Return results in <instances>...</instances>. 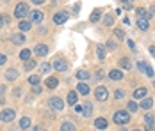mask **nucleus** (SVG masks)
Instances as JSON below:
<instances>
[{
	"instance_id": "obj_35",
	"label": "nucleus",
	"mask_w": 155,
	"mask_h": 131,
	"mask_svg": "<svg viewBox=\"0 0 155 131\" xmlns=\"http://www.w3.org/2000/svg\"><path fill=\"white\" fill-rule=\"evenodd\" d=\"M144 120H146V124H155V115L146 114V115H144Z\"/></svg>"
},
{
	"instance_id": "obj_28",
	"label": "nucleus",
	"mask_w": 155,
	"mask_h": 131,
	"mask_svg": "<svg viewBox=\"0 0 155 131\" xmlns=\"http://www.w3.org/2000/svg\"><path fill=\"white\" fill-rule=\"evenodd\" d=\"M89 76H91V74L87 73V71H84V69H80V71L77 73V78H78V80H89Z\"/></svg>"
},
{
	"instance_id": "obj_57",
	"label": "nucleus",
	"mask_w": 155,
	"mask_h": 131,
	"mask_svg": "<svg viewBox=\"0 0 155 131\" xmlns=\"http://www.w3.org/2000/svg\"><path fill=\"white\" fill-rule=\"evenodd\" d=\"M134 131H141V129H134Z\"/></svg>"
},
{
	"instance_id": "obj_55",
	"label": "nucleus",
	"mask_w": 155,
	"mask_h": 131,
	"mask_svg": "<svg viewBox=\"0 0 155 131\" xmlns=\"http://www.w3.org/2000/svg\"><path fill=\"white\" fill-rule=\"evenodd\" d=\"M31 131H41V129H39V128H32Z\"/></svg>"
},
{
	"instance_id": "obj_15",
	"label": "nucleus",
	"mask_w": 155,
	"mask_h": 131,
	"mask_svg": "<svg viewBox=\"0 0 155 131\" xmlns=\"http://www.w3.org/2000/svg\"><path fill=\"white\" fill-rule=\"evenodd\" d=\"M94 126H96V129H105V128H107V120H105L104 117H98V119L94 120Z\"/></svg>"
},
{
	"instance_id": "obj_19",
	"label": "nucleus",
	"mask_w": 155,
	"mask_h": 131,
	"mask_svg": "<svg viewBox=\"0 0 155 131\" xmlns=\"http://www.w3.org/2000/svg\"><path fill=\"white\" fill-rule=\"evenodd\" d=\"M137 27H139V30H148V27H150V23H148V20H144V18H139L137 20Z\"/></svg>"
},
{
	"instance_id": "obj_51",
	"label": "nucleus",
	"mask_w": 155,
	"mask_h": 131,
	"mask_svg": "<svg viewBox=\"0 0 155 131\" xmlns=\"http://www.w3.org/2000/svg\"><path fill=\"white\" fill-rule=\"evenodd\" d=\"M2 94H5V87H4V85H0V96H2Z\"/></svg>"
},
{
	"instance_id": "obj_42",
	"label": "nucleus",
	"mask_w": 155,
	"mask_h": 131,
	"mask_svg": "<svg viewBox=\"0 0 155 131\" xmlns=\"http://www.w3.org/2000/svg\"><path fill=\"white\" fill-rule=\"evenodd\" d=\"M146 131H155V124H146V128H144Z\"/></svg>"
},
{
	"instance_id": "obj_44",
	"label": "nucleus",
	"mask_w": 155,
	"mask_h": 131,
	"mask_svg": "<svg viewBox=\"0 0 155 131\" xmlns=\"http://www.w3.org/2000/svg\"><path fill=\"white\" fill-rule=\"evenodd\" d=\"M5 60H7L5 55H2V53H0V66H4V64H5Z\"/></svg>"
},
{
	"instance_id": "obj_46",
	"label": "nucleus",
	"mask_w": 155,
	"mask_h": 131,
	"mask_svg": "<svg viewBox=\"0 0 155 131\" xmlns=\"http://www.w3.org/2000/svg\"><path fill=\"white\" fill-rule=\"evenodd\" d=\"M102 78H104V71H98L96 73V80H102Z\"/></svg>"
},
{
	"instance_id": "obj_54",
	"label": "nucleus",
	"mask_w": 155,
	"mask_h": 131,
	"mask_svg": "<svg viewBox=\"0 0 155 131\" xmlns=\"http://www.w3.org/2000/svg\"><path fill=\"white\" fill-rule=\"evenodd\" d=\"M2 25H4V18L0 16V27H2Z\"/></svg>"
},
{
	"instance_id": "obj_16",
	"label": "nucleus",
	"mask_w": 155,
	"mask_h": 131,
	"mask_svg": "<svg viewBox=\"0 0 155 131\" xmlns=\"http://www.w3.org/2000/svg\"><path fill=\"white\" fill-rule=\"evenodd\" d=\"M20 128L23 131H27L29 128H31V119L29 117H21V120H20Z\"/></svg>"
},
{
	"instance_id": "obj_6",
	"label": "nucleus",
	"mask_w": 155,
	"mask_h": 131,
	"mask_svg": "<svg viewBox=\"0 0 155 131\" xmlns=\"http://www.w3.org/2000/svg\"><path fill=\"white\" fill-rule=\"evenodd\" d=\"M68 18H70V16H68V13H64V11L55 13V14H54V23H55V25H62Z\"/></svg>"
},
{
	"instance_id": "obj_9",
	"label": "nucleus",
	"mask_w": 155,
	"mask_h": 131,
	"mask_svg": "<svg viewBox=\"0 0 155 131\" xmlns=\"http://www.w3.org/2000/svg\"><path fill=\"white\" fill-rule=\"evenodd\" d=\"M29 16H31V21H36V23H41V21H43V18H45L41 11H31Z\"/></svg>"
},
{
	"instance_id": "obj_24",
	"label": "nucleus",
	"mask_w": 155,
	"mask_h": 131,
	"mask_svg": "<svg viewBox=\"0 0 155 131\" xmlns=\"http://www.w3.org/2000/svg\"><path fill=\"white\" fill-rule=\"evenodd\" d=\"M20 58H21V60H25V62H27V60H31V50H27V48H25V50H21V51H20Z\"/></svg>"
},
{
	"instance_id": "obj_8",
	"label": "nucleus",
	"mask_w": 155,
	"mask_h": 131,
	"mask_svg": "<svg viewBox=\"0 0 155 131\" xmlns=\"http://www.w3.org/2000/svg\"><path fill=\"white\" fill-rule=\"evenodd\" d=\"M48 103H50V106H52L54 110H57V112L64 108V103H62L61 98H50V101H48Z\"/></svg>"
},
{
	"instance_id": "obj_48",
	"label": "nucleus",
	"mask_w": 155,
	"mask_h": 131,
	"mask_svg": "<svg viewBox=\"0 0 155 131\" xmlns=\"http://www.w3.org/2000/svg\"><path fill=\"white\" fill-rule=\"evenodd\" d=\"M82 108H84V106H80V104H75V112H78V114H82Z\"/></svg>"
},
{
	"instance_id": "obj_58",
	"label": "nucleus",
	"mask_w": 155,
	"mask_h": 131,
	"mask_svg": "<svg viewBox=\"0 0 155 131\" xmlns=\"http://www.w3.org/2000/svg\"><path fill=\"white\" fill-rule=\"evenodd\" d=\"M52 2H57V0H52Z\"/></svg>"
},
{
	"instance_id": "obj_50",
	"label": "nucleus",
	"mask_w": 155,
	"mask_h": 131,
	"mask_svg": "<svg viewBox=\"0 0 155 131\" xmlns=\"http://www.w3.org/2000/svg\"><path fill=\"white\" fill-rule=\"evenodd\" d=\"M2 18H4V23H9V16L7 14H2Z\"/></svg>"
},
{
	"instance_id": "obj_4",
	"label": "nucleus",
	"mask_w": 155,
	"mask_h": 131,
	"mask_svg": "<svg viewBox=\"0 0 155 131\" xmlns=\"http://www.w3.org/2000/svg\"><path fill=\"white\" fill-rule=\"evenodd\" d=\"M15 117H16L15 115V110H11V108H7V110L0 112V120H2V122H11Z\"/></svg>"
},
{
	"instance_id": "obj_56",
	"label": "nucleus",
	"mask_w": 155,
	"mask_h": 131,
	"mask_svg": "<svg viewBox=\"0 0 155 131\" xmlns=\"http://www.w3.org/2000/svg\"><path fill=\"white\" fill-rule=\"evenodd\" d=\"M120 131H127V129H120Z\"/></svg>"
},
{
	"instance_id": "obj_14",
	"label": "nucleus",
	"mask_w": 155,
	"mask_h": 131,
	"mask_svg": "<svg viewBox=\"0 0 155 131\" xmlns=\"http://www.w3.org/2000/svg\"><path fill=\"white\" fill-rule=\"evenodd\" d=\"M77 92L78 94H82V96H87V94H89V87H87L84 82H80V83L77 85Z\"/></svg>"
},
{
	"instance_id": "obj_47",
	"label": "nucleus",
	"mask_w": 155,
	"mask_h": 131,
	"mask_svg": "<svg viewBox=\"0 0 155 131\" xmlns=\"http://www.w3.org/2000/svg\"><path fill=\"white\" fill-rule=\"evenodd\" d=\"M41 92V87L39 85H34V94H39Z\"/></svg>"
},
{
	"instance_id": "obj_23",
	"label": "nucleus",
	"mask_w": 155,
	"mask_h": 131,
	"mask_svg": "<svg viewBox=\"0 0 155 131\" xmlns=\"http://www.w3.org/2000/svg\"><path fill=\"white\" fill-rule=\"evenodd\" d=\"M100 16H102V11H100V9H94L93 13H91V16H89V20H91L93 23H96V21L100 20Z\"/></svg>"
},
{
	"instance_id": "obj_27",
	"label": "nucleus",
	"mask_w": 155,
	"mask_h": 131,
	"mask_svg": "<svg viewBox=\"0 0 155 131\" xmlns=\"http://www.w3.org/2000/svg\"><path fill=\"white\" fill-rule=\"evenodd\" d=\"M5 78H7V80H16V78H18V71H16V69H9V71L5 73Z\"/></svg>"
},
{
	"instance_id": "obj_3",
	"label": "nucleus",
	"mask_w": 155,
	"mask_h": 131,
	"mask_svg": "<svg viewBox=\"0 0 155 131\" xmlns=\"http://www.w3.org/2000/svg\"><path fill=\"white\" fill-rule=\"evenodd\" d=\"M94 98H96L98 101H107L109 99V90L105 87H98L94 90Z\"/></svg>"
},
{
	"instance_id": "obj_53",
	"label": "nucleus",
	"mask_w": 155,
	"mask_h": 131,
	"mask_svg": "<svg viewBox=\"0 0 155 131\" xmlns=\"http://www.w3.org/2000/svg\"><path fill=\"white\" fill-rule=\"evenodd\" d=\"M150 53L155 57V46H150Z\"/></svg>"
},
{
	"instance_id": "obj_41",
	"label": "nucleus",
	"mask_w": 155,
	"mask_h": 131,
	"mask_svg": "<svg viewBox=\"0 0 155 131\" xmlns=\"http://www.w3.org/2000/svg\"><path fill=\"white\" fill-rule=\"evenodd\" d=\"M48 71H50V64H41V73L47 74Z\"/></svg>"
},
{
	"instance_id": "obj_39",
	"label": "nucleus",
	"mask_w": 155,
	"mask_h": 131,
	"mask_svg": "<svg viewBox=\"0 0 155 131\" xmlns=\"http://www.w3.org/2000/svg\"><path fill=\"white\" fill-rule=\"evenodd\" d=\"M121 4L125 9H132V0H121Z\"/></svg>"
},
{
	"instance_id": "obj_25",
	"label": "nucleus",
	"mask_w": 155,
	"mask_h": 131,
	"mask_svg": "<svg viewBox=\"0 0 155 131\" xmlns=\"http://www.w3.org/2000/svg\"><path fill=\"white\" fill-rule=\"evenodd\" d=\"M152 104H153V101H152L150 98H144V99L141 101V108H144V110H148V108H152Z\"/></svg>"
},
{
	"instance_id": "obj_40",
	"label": "nucleus",
	"mask_w": 155,
	"mask_h": 131,
	"mask_svg": "<svg viewBox=\"0 0 155 131\" xmlns=\"http://www.w3.org/2000/svg\"><path fill=\"white\" fill-rule=\"evenodd\" d=\"M146 66H148V64H146L144 60H139V62H137V67H139V71H144V69H146Z\"/></svg>"
},
{
	"instance_id": "obj_30",
	"label": "nucleus",
	"mask_w": 155,
	"mask_h": 131,
	"mask_svg": "<svg viewBox=\"0 0 155 131\" xmlns=\"http://www.w3.org/2000/svg\"><path fill=\"white\" fill-rule=\"evenodd\" d=\"M29 82H31L32 85H38V83L41 82V76H39V74H32L31 78H29Z\"/></svg>"
},
{
	"instance_id": "obj_20",
	"label": "nucleus",
	"mask_w": 155,
	"mask_h": 131,
	"mask_svg": "<svg viewBox=\"0 0 155 131\" xmlns=\"http://www.w3.org/2000/svg\"><path fill=\"white\" fill-rule=\"evenodd\" d=\"M136 13H137V16H139V18H144V20H150V18H152V16H150V13H148L146 9H143V7H137V9H136Z\"/></svg>"
},
{
	"instance_id": "obj_34",
	"label": "nucleus",
	"mask_w": 155,
	"mask_h": 131,
	"mask_svg": "<svg viewBox=\"0 0 155 131\" xmlns=\"http://www.w3.org/2000/svg\"><path fill=\"white\" fill-rule=\"evenodd\" d=\"M114 98H116V99H121V98H125V90H123V89H116Z\"/></svg>"
},
{
	"instance_id": "obj_2",
	"label": "nucleus",
	"mask_w": 155,
	"mask_h": 131,
	"mask_svg": "<svg viewBox=\"0 0 155 131\" xmlns=\"http://www.w3.org/2000/svg\"><path fill=\"white\" fill-rule=\"evenodd\" d=\"M29 14V7H27V4H18L15 9V18H25V16Z\"/></svg>"
},
{
	"instance_id": "obj_5",
	"label": "nucleus",
	"mask_w": 155,
	"mask_h": 131,
	"mask_svg": "<svg viewBox=\"0 0 155 131\" xmlns=\"http://www.w3.org/2000/svg\"><path fill=\"white\" fill-rule=\"evenodd\" d=\"M52 67H54L55 71H66V69H68V62L62 60V58H57V60H54Z\"/></svg>"
},
{
	"instance_id": "obj_43",
	"label": "nucleus",
	"mask_w": 155,
	"mask_h": 131,
	"mask_svg": "<svg viewBox=\"0 0 155 131\" xmlns=\"http://www.w3.org/2000/svg\"><path fill=\"white\" fill-rule=\"evenodd\" d=\"M128 46H130V50H132V51H136V44H134L132 39H128Z\"/></svg>"
},
{
	"instance_id": "obj_21",
	"label": "nucleus",
	"mask_w": 155,
	"mask_h": 131,
	"mask_svg": "<svg viewBox=\"0 0 155 131\" xmlns=\"http://www.w3.org/2000/svg\"><path fill=\"white\" fill-rule=\"evenodd\" d=\"M18 27H20V30H21V32H29L32 25H31V21H27V20H21Z\"/></svg>"
},
{
	"instance_id": "obj_1",
	"label": "nucleus",
	"mask_w": 155,
	"mask_h": 131,
	"mask_svg": "<svg viewBox=\"0 0 155 131\" xmlns=\"http://www.w3.org/2000/svg\"><path fill=\"white\" fill-rule=\"evenodd\" d=\"M112 120H114L116 124L123 126V124H127V122L130 120V114H128L127 110H118V112L114 114V117H112Z\"/></svg>"
},
{
	"instance_id": "obj_38",
	"label": "nucleus",
	"mask_w": 155,
	"mask_h": 131,
	"mask_svg": "<svg viewBox=\"0 0 155 131\" xmlns=\"http://www.w3.org/2000/svg\"><path fill=\"white\" fill-rule=\"evenodd\" d=\"M144 73H146V76H150V78H153V69H152V66H146V69H144Z\"/></svg>"
},
{
	"instance_id": "obj_7",
	"label": "nucleus",
	"mask_w": 155,
	"mask_h": 131,
	"mask_svg": "<svg viewBox=\"0 0 155 131\" xmlns=\"http://www.w3.org/2000/svg\"><path fill=\"white\" fill-rule=\"evenodd\" d=\"M11 41H13V44L20 46V44L25 43L27 39H25V34H23V32H18V34H13V36H11Z\"/></svg>"
},
{
	"instance_id": "obj_31",
	"label": "nucleus",
	"mask_w": 155,
	"mask_h": 131,
	"mask_svg": "<svg viewBox=\"0 0 155 131\" xmlns=\"http://www.w3.org/2000/svg\"><path fill=\"white\" fill-rule=\"evenodd\" d=\"M34 67H36V62H34V60H27V62H25V66H23V69H25V71H31V69H34Z\"/></svg>"
},
{
	"instance_id": "obj_12",
	"label": "nucleus",
	"mask_w": 155,
	"mask_h": 131,
	"mask_svg": "<svg viewBox=\"0 0 155 131\" xmlns=\"http://www.w3.org/2000/svg\"><path fill=\"white\" fill-rule=\"evenodd\" d=\"M134 98H136V99H144V98H146V89L144 87L136 89V90H134Z\"/></svg>"
},
{
	"instance_id": "obj_32",
	"label": "nucleus",
	"mask_w": 155,
	"mask_h": 131,
	"mask_svg": "<svg viewBox=\"0 0 155 131\" xmlns=\"http://www.w3.org/2000/svg\"><path fill=\"white\" fill-rule=\"evenodd\" d=\"M137 108H139V104L136 101H128V112H137Z\"/></svg>"
},
{
	"instance_id": "obj_33",
	"label": "nucleus",
	"mask_w": 155,
	"mask_h": 131,
	"mask_svg": "<svg viewBox=\"0 0 155 131\" xmlns=\"http://www.w3.org/2000/svg\"><path fill=\"white\" fill-rule=\"evenodd\" d=\"M104 23H105L107 27H110V25L114 23V16H112V14H107V16H105V20H104Z\"/></svg>"
},
{
	"instance_id": "obj_37",
	"label": "nucleus",
	"mask_w": 155,
	"mask_h": 131,
	"mask_svg": "<svg viewBox=\"0 0 155 131\" xmlns=\"http://www.w3.org/2000/svg\"><path fill=\"white\" fill-rule=\"evenodd\" d=\"M114 34H116V37H118V39H125V34H123V30H121V29H116V30H114Z\"/></svg>"
},
{
	"instance_id": "obj_22",
	"label": "nucleus",
	"mask_w": 155,
	"mask_h": 131,
	"mask_svg": "<svg viewBox=\"0 0 155 131\" xmlns=\"http://www.w3.org/2000/svg\"><path fill=\"white\" fill-rule=\"evenodd\" d=\"M61 131H77V129H75V124L73 122H62Z\"/></svg>"
},
{
	"instance_id": "obj_11",
	"label": "nucleus",
	"mask_w": 155,
	"mask_h": 131,
	"mask_svg": "<svg viewBox=\"0 0 155 131\" xmlns=\"http://www.w3.org/2000/svg\"><path fill=\"white\" fill-rule=\"evenodd\" d=\"M45 85H47L48 89H55L57 85H59V80H57L55 76H48L47 82H45Z\"/></svg>"
},
{
	"instance_id": "obj_26",
	"label": "nucleus",
	"mask_w": 155,
	"mask_h": 131,
	"mask_svg": "<svg viewBox=\"0 0 155 131\" xmlns=\"http://www.w3.org/2000/svg\"><path fill=\"white\" fill-rule=\"evenodd\" d=\"M96 55H98L100 60H104V58H105V48H104L102 44H98V48H96Z\"/></svg>"
},
{
	"instance_id": "obj_52",
	"label": "nucleus",
	"mask_w": 155,
	"mask_h": 131,
	"mask_svg": "<svg viewBox=\"0 0 155 131\" xmlns=\"http://www.w3.org/2000/svg\"><path fill=\"white\" fill-rule=\"evenodd\" d=\"M78 7H80L78 4H77V5H75V7H73V14H77V13H78Z\"/></svg>"
},
{
	"instance_id": "obj_10",
	"label": "nucleus",
	"mask_w": 155,
	"mask_h": 131,
	"mask_svg": "<svg viewBox=\"0 0 155 131\" xmlns=\"http://www.w3.org/2000/svg\"><path fill=\"white\" fill-rule=\"evenodd\" d=\"M34 53H36V55H39V57L47 55V53H48V46H47V44H38V46H36V50H34Z\"/></svg>"
},
{
	"instance_id": "obj_36",
	"label": "nucleus",
	"mask_w": 155,
	"mask_h": 131,
	"mask_svg": "<svg viewBox=\"0 0 155 131\" xmlns=\"http://www.w3.org/2000/svg\"><path fill=\"white\" fill-rule=\"evenodd\" d=\"M105 46H107V50H110V51H114V50H116V41H112V39H109Z\"/></svg>"
},
{
	"instance_id": "obj_13",
	"label": "nucleus",
	"mask_w": 155,
	"mask_h": 131,
	"mask_svg": "<svg viewBox=\"0 0 155 131\" xmlns=\"http://www.w3.org/2000/svg\"><path fill=\"white\" fill-rule=\"evenodd\" d=\"M91 114H93V104H91V103H84L82 115H84V117H91Z\"/></svg>"
},
{
	"instance_id": "obj_49",
	"label": "nucleus",
	"mask_w": 155,
	"mask_h": 131,
	"mask_svg": "<svg viewBox=\"0 0 155 131\" xmlns=\"http://www.w3.org/2000/svg\"><path fill=\"white\" fill-rule=\"evenodd\" d=\"M32 4H36V5H41V4H45V0H32Z\"/></svg>"
},
{
	"instance_id": "obj_45",
	"label": "nucleus",
	"mask_w": 155,
	"mask_h": 131,
	"mask_svg": "<svg viewBox=\"0 0 155 131\" xmlns=\"http://www.w3.org/2000/svg\"><path fill=\"white\" fill-rule=\"evenodd\" d=\"M148 13H150V16H152V18H155V5H152V7H150V11H148Z\"/></svg>"
},
{
	"instance_id": "obj_17",
	"label": "nucleus",
	"mask_w": 155,
	"mask_h": 131,
	"mask_svg": "<svg viewBox=\"0 0 155 131\" xmlns=\"http://www.w3.org/2000/svg\"><path fill=\"white\" fill-rule=\"evenodd\" d=\"M109 78H110V80H121V78H123V73H121L120 69H112V71L109 73Z\"/></svg>"
},
{
	"instance_id": "obj_29",
	"label": "nucleus",
	"mask_w": 155,
	"mask_h": 131,
	"mask_svg": "<svg viewBox=\"0 0 155 131\" xmlns=\"http://www.w3.org/2000/svg\"><path fill=\"white\" fill-rule=\"evenodd\" d=\"M120 66L128 71V69H130V60H128V58H120Z\"/></svg>"
},
{
	"instance_id": "obj_18",
	"label": "nucleus",
	"mask_w": 155,
	"mask_h": 131,
	"mask_svg": "<svg viewBox=\"0 0 155 131\" xmlns=\"http://www.w3.org/2000/svg\"><path fill=\"white\" fill-rule=\"evenodd\" d=\"M66 101L70 103L71 106H75V104H77V92H73V90H71V92H68V98H66Z\"/></svg>"
}]
</instances>
